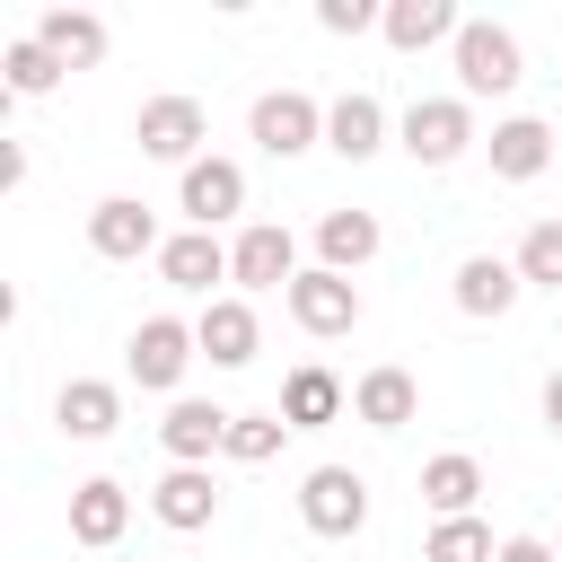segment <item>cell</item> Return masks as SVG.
<instances>
[{"label": "cell", "mask_w": 562, "mask_h": 562, "mask_svg": "<svg viewBox=\"0 0 562 562\" xmlns=\"http://www.w3.org/2000/svg\"><path fill=\"white\" fill-rule=\"evenodd\" d=\"M299 518H307V536H360L369 527V483L351 474V465H307V483H299Z\"/></svg>", "instance_id": "6da1fadb"}, {"label": "cell", "mask_w": 562, "mask_h": 562, "mask_svg": "<svg viewBox=\"0 0 562 562\" xmlns=\"http://www.w3.org/2000/svg\"><path fill=\"white\" fill-rule=\"evenodd\" d=\"M457 79H465V97H509L527 79L518 70V35L492 26V18H465L457 26Z\"/></svg>", "instance_id": "7a4b0ae2"}, {"label": "cell", "mask_w": 562, "mask_h": 562, "mask_svg": "<svg viewBox=\"0 0 562 562\" xmlns=\"http://www.w3.org/2000/svg\"><path fill=\"white\" fill-rule=\"evenodd\" d=\"M465 140H474L465 97H413V105H404V149H413V167H448V158H465Z\"/></svg>", "instance_id": "3957f363"}, {"label": "cell", "mask_w": 562, "mask_h": 562, "mask_svg": "<svg viewBox=\"0 0 562 562\" xmlns=\"http://www.w3.org/2000/svg\"><path fill=\"white\" fill-rule=\"evenodd\" d=\"M316 140H325V105H316V97H299V88L255 97V149H263V158H299V149H316Z\"/></svg>", "instance_id": "277c9868"}, {"label": "cell", "mask_w": 562, "mask_h": 562, "mask_svg": "<svg viewBox=\"0 0 562 562\" xmlns=\"http://www.w3.org/2000/svg\"><path fill=\"white\" fill-rule=\"evenodd\" d=\"M202 132H211V114H202V97H149V105H140V123H132V140H140V158H176V167H193V149H202Z\"/></svg>", "instance_id": "5b68a950"}, {"label": "cell", "mask_w": 562, "mask_h": 562, "mask_svg": "<svg viewBox=\"0 0 562 562\" xmlns=\"http://www.w3.org/2000/svg\"><path fill=\"white\" fill-rule=\"evenodd\" d=\"M281 299H290L299 334H316V342H334V334H351V325H360V290H351L342 272H325V263H316V272H299Z\"/></svg>", "instance_id": "8992f818"}, {"label": "cell", "mask_w": 562, "mask_h": 562, "mask_svg": "<svg viewBox=\"0 0 562 562\" xmlns=\"http://www.w3.org/2000/svg\"><path fill=\"white\" fill-rule=\"evenodd\" d=\"M176 202H184L193 228H220V220L246 211V167H237V158H193L184 184H176Z\"/></svg>", "instance_id": "52a82bcc"}, {"label": "cell", "mask_w": 562, "mask_h": 562, "mask_svg": "<svg viewBox=\"0 0 562 562\" xmlns=\"http://www.w3.org/2000/svg\"><path fill=\"white\" fill-rule=\"evenodd\" d=\"M88 246H97L105 263H140V255H158V220H149V202L105 193V202L88 211Z\"/></svg>", "instance_id": "ba28073f"}, {"label": "cell", "mask_w": 562, "mask_h": 562, "mask_svg": "<svg viewBox=\"0 0 562 562\" xmlns=\"http://www.w3.org/2000/svg\"><path fill=\"white\" fill-rule=\"evenodd\" d=\"M228 281H237V290H290V281H299V246H290V228L255 220V228L228 246Z\"/></svg>", "instance_id": "9c48e42d"}, {"label": "cell", "mask_w": 562, "mask_h": 562, "mask_svg": "<svg viewBox=\"0 0 562 562\" xmlns=\"http://www.w3.org/2000/svg\"><path fill=\"white\" fill-rule=\"evenodd\" d=\"M193 351H202V342H193V325H184V316H140V325H132V378H140V386H158V395L184 378V360H193Z\"/></svg>", "instance_id": "30bf717a"}, {"label": "cell", "mask_w": 562, "mask_h": 562, "mask_svg": "<svg viewBox=\"0 0 562 562\" xmlns=\"http://www.w3.org/2000/svg\"><path fill=\"white\" fill-rule=\"evenodd\" d=\"M158 448H167L176 465H211V457L228 448V413H220V404H202V395H176V404H167V422H158Z\"/></svg>", "instance_id": "8fae6325"}, {"label": "cell", "mask_w": 562, "mask_h": 562, "mask_svg": "<svg viewBox=\"0 0 562 562\" xmlns=\"http://www.w3.org/2000/svg\"><path fill=\"white\" fill-rule=\"evenodd\" d=\"M149 509H158V527H176V536L211 527V518H220V483H211V465H167V474L149 483Z\"/></svg>", "instance_id": "7c38bea8"}, {"label": "cell", "mask_w": 562, "mask_h": 562, "mask_svg": "<svg viewBox=\"0 0 562 562\" xmlns=\"http://www.w3.org/2000/svg\"><path fill=\"white\" fill-rule=\"evenodd\" d=\"M123 527H132V492L114 483V474H88V483H70V536L79 544H123Z\"/></svg>", "instance_id": "4fadbf2b"}, {"label": "cell", "mask_w": 562, "mask_h": 562, "mask_svg": "<svg viewBox=\"0 0 562 562\" xmlns=\"http://www.w3.org/2000/svg\"><path fill=\"white\" fill-rule=\"evenodd\" d=\"M325 149H334V158H351V167H360V158H378V149H386V105H378V97H360V88H351V97H334V105H325Z\"/></svg>", "instance_id": "5bb4252c"}, {"label": "cell", "mask_w": 562, "mask_h": 562, "mask_svg": "<svg viewBox=\"0 0 562 562\" xmlns=\"http://www.w3.org/2000/svg\"><path fill=\"white\" fill-rule=\"evenodd\" d=\"M193 342H202L211 369H246V360H255V307H246V299H211V307L193 316Z\"/></svg>", "instance_id": "9a60e30c"}, {"label": "cell", "mask_w": 562, "mask_h": 562, "mask_svg": "<svg viewBox=\"0 0 562 562\" xmlns=\"http://www.w3.org/2000/svg\"><path fill=\"white\" fill-rule=\"evenodd\" d=\"M35 44H44L61 70H97V61H105V18H88V9H44V18H35Z\"/></svg>", "instance_id": "2e32d148"}, {"label": "cell", "mask_w": 562, "mask_h": 562, "mask_svg": "<svg viewBox=\"0 0 562 562\" xmlns=\"http://www.w3.org/2000/svg\"><path fill=\"white\" fill-rule=\"evenodd\" d=\"M544 167H553V132H544L536 114L492 123V176H501V184H527V176H544Z\"/></svg>", "instance_id": "e0dca14e"}, {"label": "cell", "mask_w": 562, "mask_h": 562, "mask_svg": "<svg viewBox=\"0 0 562 562\" xmlns=\"http://www.w3.org/2000/svg\"><path fill=\"white\" fill-rule=\"evenodd\" d=\"M351 413H360L369 430H404V422L422 413V386H413V369H395V360H386V369H369V378L351 386Z\"/></svg>", "instance_id": "ac0fdd59"}, {"label": "cell", "mask_w": 562, "mask_h": 562, "mask_svg": "<svg viewBox=\"0 0 562 562\" xmlns=\"http://www.w3.org/2000/svg\"><path fill=\"white\" fill-rule=\"evenodd\" d=\"M53 422H61V439H114L123 395H114L105 378H70V386L53 395Z\"/></svg>", "instance_id": "d6986e66"}, {"label": "cell", "mask_w": 562, "mask_h": 562, "mask_svg": "<svg viewBox=\"0 0 562 562\" xmlns=\"http://www.w3.org/2000/svg\"><path fill=\"white\" fill-rule=\"evenodd\" d=\"M457 26H465V18H457L448 0H386V26H378V35H386L395 53H430V44H457Z\"/></svg>", "instance_id": "ffe728a7"}, {"label": "cell", "mask_w": 562, "mask_h": 562, "mask_svg": "<svg viewBox=\"0 0 562 562\" xmlns=\"http://www.w3.org/2000/svg\"><path fill=\"white\" fill-rule=\"evenodd\" d=\"M518 290H527V281H518V263H501V255H465V263H457V307H465V316H509Z\"/></svg>", "instance_id": "44dd1931"}, {"label": "cell", "mask_w": 562, "mask_h": 562, "mask_svg": "<svg viewBox=\"0 0 562 562\" xmlns=\"http://www.w3.org/2000/svg\"><path fill=\"white\" fill-rule=\"evenodd\" d=\"M334 413H342V378L316 369V360H299V369L281 378V422H290V430H325Z\"/></svg>", "instance_id": "7402d4cb"}, {"label": "cell", "mask_w": 562, "mask_h": 562, "mask_svg": "<svg viewBox=\"0 0 562 562\" xmlns=\"http://www.w3.org/2000/svg\"><path fill=\"white\" fill-rule=\"evenodd\" d=\"M316 255H325V272H360L369 255H378V211H325L316 220Z\"/></svg>", "instance_id": "603a6c76"}, {"label": "cell", "mask_w": 562, "mask_h": 562, "mask_svg": "<svg viewBox=\"0 0 562 562\" xmlns=\"http://www.w3.org/2000/svg\"><path fill=\"white\" fill-rule=\"evenodd\" d=\"M158 272H167L176 290H211V281H228V246H220L211 228H184V237L158 246Z\"/></svg>", "instance_id": "cb8c5ba5"}, {"label": "cell", "mask_w": 562, "mask_h": 562, "mask_svg": "<svg viewBox=\"0 0 562 562\" xmlns=\"http://www.w3.org/2000/svg\"><path fill=\"white\" fill-rule=\"evenodd\" d=\"M474 492H483V465H474L465 448H448V457L422 465V501H430L439 518H474Z\"/></svg>", "instance_id": "d4e9b609"}, {"label": "cell", "mask_w": 562, "mask_h": 562, "mask_svg": "<svg viewBox=\"0 0 562 562\" xmlns=\"http://www.w3.org/2000/svg\"><path fill=\"white\" fill-rule=\"evenodd\" d=\"M422 562H501V544H492L483 518H439L430 544H422Z\"/></svg>", "instance_id": "484cf974"}, {"label": "cell", "mask_w": 562, "mask_h": 562, "mask_svg": "<svg viewBox=\"0 0 562 562\" xmlns=\"http://www.w3.org/2000/svg\"><path fill=\"white\" fill-rule=\"evenodd\" d=\"M0 70H9V97H53V88H61V61H53L35 35H18V44L0 53Z\"/></svg>", "instance_id": "4316f807"}, {"label": "cell", "mask_w": 562, "mask_h": 562, "mask_svg": "<svg viewBox=\"0 0 562 562\" xmlns=\"http://www.w3.org/2000/svg\"><path fill=\"white\" fill-rule=\"evenodd\" d=\"M281 439H290V422H281V413H228V448H220V457L263 465V457H281Z\"/></svg>", "instance_id": "83f0119b"}, {"label": "cell", "mask_w": 562, "mask_h": 562, "mask_svg": "<svg viewBox=\"0 0 562 562\" xmlns=\"http://www.w3.org/2000/svg\"><path fill=\"white\" fill-rule=\"evenodd\" d=\"M518 281H536V290H562V220H536L527 237H518Z\"/></svg>", "instance_id": "f1b7e54d"}, {"label": "cell", "mask_w": 562, "mask_h": 562, "mask_svg": "<svg viewBox=\"0 0 562 562\" xmlns=\"http://www.w3.org/2000/svg\"><path fill=\"white\" fill-rule=\"evenodd\" d=\"M316 26L325 35H369V26H386V9L378 0H316Z\"/></svg>", "instance_id": "f546056e"}, {"label": "cell", "mask_w": 562, "mask_h": 562, "mask_svg": "<svg viewBox=\"0 0 562 562\" xmlns=\"http://www.w3.org/2000/svg\"><path fill=\"white\" fill-rule=\"evenodd\" d=\"M501 562H562L544 536H501Z\"/></svg>", "instance_id": "4dcf8cb0"}, {"label": "cell", "mask_w": 562, "mask_h": 562, "mask_svg": "<svg viewBox=\"0 0 562 562\" xmlns=\"http://www.w3.org/2000/svg\"><path fill=\"white\" fill-rule=\"evenodd\" d=\"M544 430H553V439H562V369H553V378H544Z\"/></svg>", "instance_id": "1f68e13d"}, {"label": "cell", "mask_w": 562, "mask_h": 562, "mask_svg": "<svg viewBox=\"0 0 562 562\" xmlns=\"http://www.w3.org/2000/svg\"><path fill=\"white\" fill-rule=\"evenodd\" d=\"M553 553H562V544H553Z\"/></svg>", "instance_id": "d6a6232c"}]
</instances>
